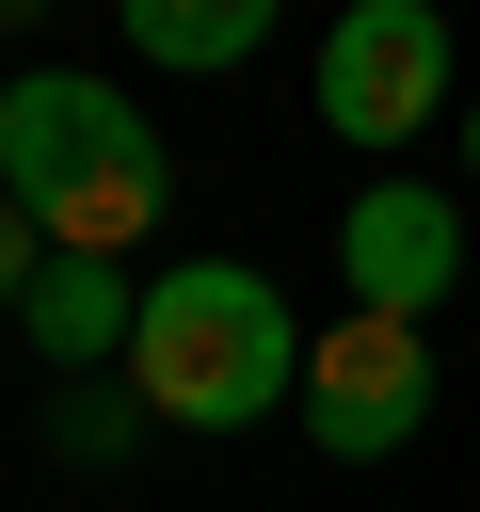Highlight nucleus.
I'll use <instances>...</instances> for the list:
<instances>
[{
	"instance_id": "obj_2",
	"label": "nucleus",
	"mask_w": 480,
	"mask_h": 512,
	"mask_svg": "<svg viewBox=\"0 0 480 512\" xmlns=\"http://www.w3.org/2000/svg\"><path fill=\"white\" fill-rule=\"evenodd\" d=\"M304 384V320L256 256H160L144 320H128V400L160 432H256Z\"/></svg>"
},
{
	"instance_id": "obj_11",
	"label": "nucleus",
	"mask_w": 480,
	"mask_h": 512,
	"mask_svg": "<svg viewBox=\"0 0 480 512\" xmlns=\"http://www.w3.org/2000/svg\"><path fill=\"white\" fill-rule=\"evenodd\" d=\"M0 16H48V0H0Z\"/></svg>"
},
{
	"instance_id": "obj_8",
	"label": "nucleus",
	"mask_w": 480,
	"mask_h": 512,
	"mask_svg": "<svg viewBox=\"0 0 480 512\" xmlns=\"http://www.w3.org/2000/svg\"><path fill=\"white\" fill-rule=\"evenodd\" d=\"M128 432H160V416H144L128 384H64V400H48V448H64V464H112Z\"/></svg>"
},
{
	"instance_id": "obj_10",
	"label": "nucleus",
	"mask_w": 480,
	"mask_h": 512,
	"mask_svg": "<svg viewBox=\"0 0 480 512\" xmlns=\"http://www.w3.org/2000/svg\"><path fill=\"white\" fill-rule=\"evenodd\" d=\"M464 176H480V96H464Z\"/></svg>"
},
{
	"instance_id": "obj_1",
	"label": "nucleus",
	"mask_w": 480,
	"mask_h": 512,
	"mask_svg": "<svg viewBox=\"0 0 480 512\" xmlns=\"http://www.w3.org/2000/svg\"><path fill=\"white\" fill-rule=\"evenodd\" d=\"M0 192L48 224V256H144L176 208V144L144 128L128 80L32 64V80H0Z\"/></svg>"
},
{
	"instance_id": "obj_6",
	"label": "nucleus",
	"mask_w": 480,
	"mask_h": 512,
	"mask_svg": "<svg viewBox=\"0 0 480 512\" xmlns=\"http://www.w3.org/2000/svg\"><path fill=\"white\" fill-rule=\"evenodd\" d=\"M128 320H144V272H128V256H48V272H32V304H16V336L48 352V384L128 368Z\"/></svg>"
},
{
	"instance_id": "obj_4",
	"label": "nucleus",
	"mask_w": 480,
	"mask_h": 512,
	"mask_svg": "<svg viewBox=\"0 0 480 512\" xmlns=\"http://www.w3.org/2000/svg\"><path fill=\"white\" fill-rule=\"evenodd\" d=\"M320 128L400 160L416 128H448V0H336L320 32Z\"/></svg>"
},
{
	"instance_id": "obj_9",
	"label": "nucleus",
	"mask_w": 480,
	"mask_h": 512,
	"mask_svg": "<svg viewBox=\"0 0 480 512\" xmlns=\"http://www.w3.org/2000/svg\"><path fill=\"white\" fill-rule=\"evenodd\" d=\"M32 272H48V224H32V208H16V192H0V320H16V304H32Z\"/></svg>"
},
{
	"instance_id": "obj_5",
	"label": "nucleus",
	"mask_w": 480,
	"mask_h": 512,
	"mask_svg": "<svg viewBox=\"0 0 480 512\" xmlns=\"http://www.w3.org/2000/svg\"><path fill=\"white\" fill-rule=\"evenodd\" d=\"M336 272H352L368 320H416V336H432V304L464 288V208H448L432 176H368V192L336 208Z\"/></svg>"
},
{
	"instance_id": "obj_7",
	"label": "nucleus",
	"mask_w": 480,
	"mask_h": 512,
	"mask_svg": "<svg viewBox=\"0 0 480 512\" xmlns=\"http://www.w3.org/2000/svg\"><path fill=\"white\" fill-rule=\"evenodd\" d=\"M272 16H288V0H112V32H128L160 80H224V64H256Z\"/></svg>"
},
{
	"instance_id": "obj_3",
	"label": "nucleus",
	"mask_w": 480,
	"mask_h": 512,
	"mask_svg": "<svg viewBox=\"0 0 480 512\" xmlns=\"http://www.w3.org/2000/svg\"><path fill=\"white\" fill-rule=\"evenodd\" d=\"M288 416H304V448L320 464H400L416 432H432V336L416 320H320L304 336V384H288Z\"/></svg>"
}]
</instances>
